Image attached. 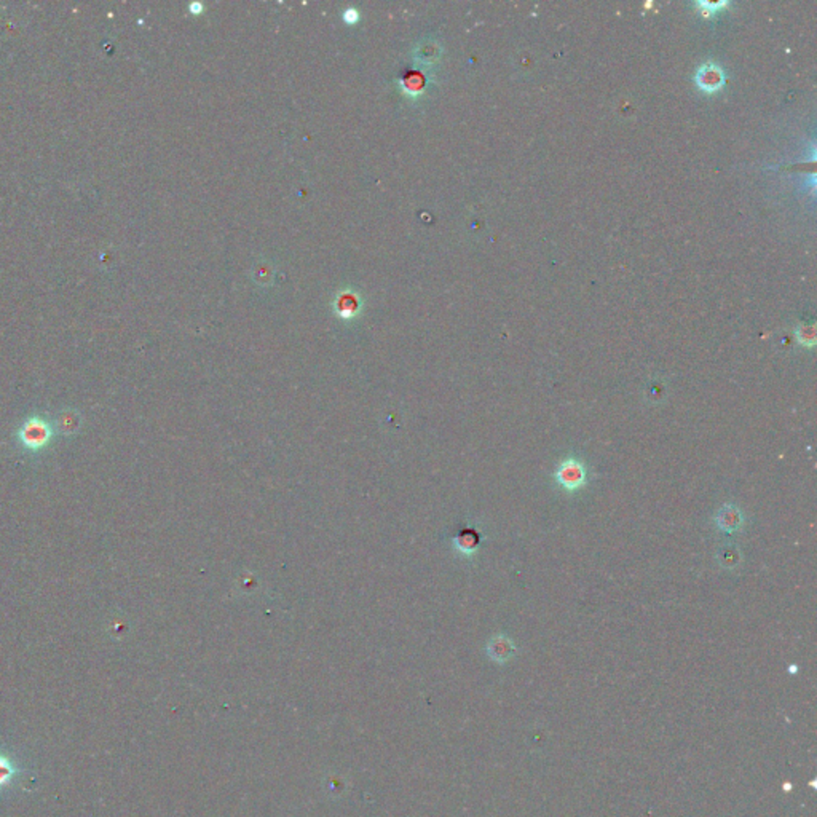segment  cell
<instances>
[{"instance_id":"cell-1","label":"cell","mask_w":817,"mask_h":817,"mask_svg":"<svg viewBox=\"0 0 817 817\" xmlns=\"http://www.w3.org/2000/svg\"><path fill=\"white\" fill-rule=\"evenodd\" d=\"M556 478L561 487L573 492V490L581 489L586 484V469H584V465L579 460L568 458L567 462H563L559 467Z\"/></svg>"},{"instance_id":"cell-4","label":"cell","mask_w":817,"mask_h":817,"mask_svg":"<svg viewBox=\"0 0 817 817\" xmlns=\"http://www.w3.org/2000/svg\"><path fill=\"white\" fill-rule=\"evenodd\" d=\"M696 82L704 91H715L723 83V76L717 66H704L697 72Z\"/></svg>"},{"instance_id":"cell-6","label":"cell","mask_w":817,"mask_h":817,"mask_svg":"<svg viewBox=\"0 0 817 817\" xmlns=\"http://www.w3.org/2000/svg\"><path fill=\"white\" fill-rule=\"evenodd\" d=\"M19 772H21V770L18 768L16 763L10 757L0 752V790L5 789Z\"/></svg>"},{"instance_id":"cell-2","label":"cell","mask_w":817,"mask_h":817,"mask_svg":"<svg viewBox=\"0 0 817 817\" xmlns=\"http://www.w3.org/2000/svg\"><path fill=\"white\" fill-rule=\"evenodd\" d=\"M49 436H52V429L41 418H31L19 432L23 444L29 449H42L43 445L48 444Z\"/></svg>"},{"instance_id":"cell-3","label":"cell","mask_w":817,"mask_h":817,"mask_svg":"<svg viewBox=\"0 0 817 817\" xmlns=\"http://www.w3.org/2000/svg\"><path fill=\"white\" fill-rule=\"evenodd\" d=\"M742 521H744V519H742V513L737 508L731 506V504H725L719 511V514H717V526H719L723 532L728 533L741 530Z\"/></svg>"},{"instance_id":"cell-5","label":"cell","mask_w":817,"mask_h":817,"mask_svg":"<svg viewBox=\"0 0 817 817\" xmlns=\"http://www.w3.org/2000/svg\"><path fill=\"white\" fill-rule=\"evenodd\" d=\"M513 651H514L513 642L503 636L495 637L489 645V655L492 656V660L498 661V662L508 661L509 658L513 656Z\"/></svg>"}]
</instances>
